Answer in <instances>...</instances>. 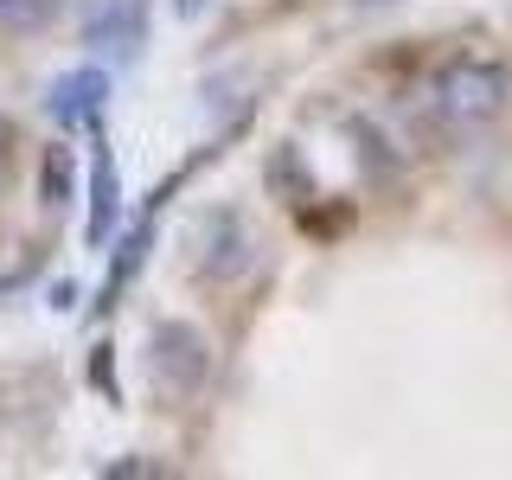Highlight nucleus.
I'll list each match as a JSON object with an SVG mask.
<instances>
[{"label": "nucleus", "instance_id": "obj_6", "mask_svg": "<svg viewBox=\"0 0 512 480\" xmlns=\"http://www.w3.org/2000/svg\"><path fill=\"white\" fill-rule=\"evenodd\" d=\"M148 237H154V218H141L135 231L116 244V263H109V282H103V308H116V295L128 288V276L141 269V250H148Z\"/></svg>", "mask_w": 512, "mask_h": 480}, {"label": "nucleus", "instance_id": "obj_1", "mask_svg": "<svg viewBox=\"0 0 512 480\" xmlns=\"http://www.w3.org/2000/svg\"><path fill=\"white\" fill-rule=\"evenodd\" d=\"M429 116H436L448 135H474V128L500 122L512 103V71L500 58H448L436 77H429Z\"/></svg>", "mask_w": 512, "mask_h": 480}, {"label": "nucleus", "instance_id": "obj_2", "mask_svg": "<svg viewBox=\"0 0 512 480\" xmlns=\"http://www.w3.org/2000/svg\"><path fill=\"white\" fill-rule=\"evenodd\" d=\"M148 378L173 397L205 391V378H212V340H205V327H192V320H154L148 327Z\"/></svg>", "mask_w": 512, "mask_h": 480}, {"label": "nucleus", "instance_id": "obj_3", "mask_svg": "<svg viewBox=\"0 0 512 480\" xmlns=\"http://www.w3.org/2000/svg\"><path fill=\"white\" fill-rule=\"evenodd\" d=\"M186 250H192V269H199L205 282H231V276H244L256 263V231H250V218L237 212V205H218V212L192 218Z\"/></svg>", "mask_w": 512, "mask_h": 480}, {"label": "nucleus", "instance_id": "obj_8", "mask_svg": "<svg viewBox=\"0 0 512 480\" xmlns=\"http://www.w3.org/2000/svg\"><path fill=\"white\" fill-rule=\"evenodd\" d=\"M7 173H13V122L0 116V186H7Z\"/></svg>", "mask_w": 512, "mask_h": 480}, {"label": "nucleus", "instance_id": "obj_7", "mask_svg": "<svg viewBox=\"0 0 512 480\" xmlns=\"http://www.w3.org/2000/svg\"><path fill=\"white\" fill-rule=\"evenodd\" d=\"M39 186H45V205H52V212L77 199V167H71V148H52V154H45Z\"/></svg>", "mask_w": 512, "mask_h": 480}, {"label": "nucleus", "instance_id": "obj_9", "mask_svg": "<svg viewBox=\"0 0 512 480\" xmlns=\"http://www.w3.org/2000/svg\"><path fill=\"white\" fill-rule=\"evenodd\" d=\"M103 474H109V480H128V474H160V468H154V461H109Z\"/></svg>", "mask_w": 512, "mask_h": 480}, {"label": "nucleus", "instance_id": "obj_10", "mask_svg": "<svg viewBox=\"0 0 512 480\" xmlns=\"http://www.w3.org/2000/svg\"><path fill=\"white\" fill-rule=\"evenodd\" d=\"M52 0H0V13H13V20H32V13H45Z\"/></svg>", "mask_w": 512, "mask_h": 480}, {"label": "nucleus", "instance_id": "obj_11", "mask_svg": "<svg viewBox=\"0 0 512 480\" xmlns=\"http://www.w3.org/2000/svg\"><path fill=\"white\" fill-rule=\"evenodd\" d=\"M205 7H212V0H173V13H180V20H199Z\"/></svg>", "mask_w": 512, "mask_h": 480}, {"label": "nucleus", "instance_id": "obj_5", "mask_svg": "<svg viewBox=\"0 0 512 480\" xmlns=\"http://www.w3.org/2000/svg\"><path fill=\"white\" fill-rule=\"evenodd\" d=\"M122 224V173H116V154H109V135L96 128V160H90V218H84V244L103 250Z\"/></svg>", "mask_w": 512, "mask_h": 480}, {"label": "nucleus", "instance_id": "obj_4", "mask_svg": "<svg viewBox=\"0 0 512 480\" xmlns=\"http://www.w3.org/2000/svg\"><path fill=\"white\" fill-rule=\"evenodd\" d=\"M103 103H109V71H96V64L58 71L45 84V116L58 128H103Z\"/></svg>", "mask_w": 512, "mask_h": 480}]
</instances>
